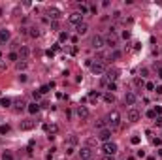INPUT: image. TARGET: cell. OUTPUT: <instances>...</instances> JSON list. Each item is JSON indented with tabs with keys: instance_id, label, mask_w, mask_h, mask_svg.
I'll return each instance as SVG.
<instances>
[{
	"instance_id": "cell-22",
	"label": "cell",
	"mask_w": 162,
	"mask_h": 160,
	"mask_svg": "<svg viewBox=\"0 0 162 160\" xmlns=\"http://www.w3.org/2000/svg\"><path fill=\"white\" fill-rule=\"evenodd\" d=\"M104 100L108 104H113V102H115V94H113V93H106L104 94Z\"/></svg>"
},
{
	"instance_id": "cell-50",
	"label": "cell",
	"mask_w": 162,
	"mask_h": 160,
	"mask_svg": "<svg viewBox=\"0 0 162 160\" xmlns=\"http://www.w3.org/2000/svg\"><path fill=\"white\" fill-rule=\"evenodd\" d=\"M94 143H96V141H94V139H87V147H90V145H94Z\"/></svg>"
},
{
	"instance_id": "cell-51",
	"label": "cell",
	"mask_w": 162,
	"mask_h": 160,
	"mask_svg": "<svg viewBox=\"0 0 162 160\" xmlns=\"http://www.w3.org/2000/svg\"><path fill=\"white\" fill-rule=\"evenodd\" d=\"M4 68H6V62H4L2 58H0V70H4Z\"/></svg>"
},
{
	"instance_id": "cell-48",
	"label": "cell",
	"mask_w": 162,
	"mask_h": 160,
	"mask_svg": "<svg viewBox=\"0 0 162 160\" xmlns=\"http://www.w3.org/2000/svg\"><path fill=\"white\" fill-rule=\"evenodd\" d=\"M102 160H115V157H109V154H104V158Z\"/></svg>"
},
{
	"instance_id": "cell-45",
	"label": "cell",
	"mask_w": 162,
	"mask_h": 160,
	"mask_svg": "<svg viewBox=\"0 0 162 160\" xmlns=\"http://www.w3.org/2000/svg\"><path fill=\"white\" fill-rule=\"evenodd\" d=\"M32 96H34V100H40V96H42V94H40V90H34V94H32Z\"/></svg>"
},
{
	"instance_id": "cell-29",
	"label": "cell",
	"mask_w": 162,
	"mask_h": 160,
	"mask_svg": "<svg viewBox=\"0 0 162 160\" xmlns=\"http://www.w3.org/2000/svg\"><path fill=\"white\" fill-rule=\"evenodd\" d=\"M8 61H13V62H17V61H19V55L13 51V53H10V55H8Z\"/></svg>"
},
{
	"instance_id": "cell-53",
	"label": "cell",
	"mask_w": 162,
	"mask_h": 160,
	"mask_svg": "<svg viewBox=\"0 0 162 160\" xmlns=\"http://www.w3.org/2000/svg\"><path fill=\"white\" fill-rule=\"evenodd\" d=\"M2 15H4V10H2V8H0V17H2Z\"/></svg>"
},
{
	"instance_id": "cell-23",
	"label": "cell",
	"mask_w": 162,
	"mask_h": 160,
	"mask_svg": "<svg viewBox=\"0 0 162 160\" xmlns=\"http://www.w3.org/2000/svg\"><path fill=\"white\" fill-rule=\"evenodd\" d=\"M68 40H70L68 32H60V34H58V43H64V42H68Z\"/></svg>"
},
{
	"instance_id": "cell-6",
	"label": "cell",
	"mask_w": 162,
	"mask_h": 160,
	"mask_svg": "<svg viewBox=\"0 0 162 160\" xmlns=\"http://www.w3.org/2000/svg\"><path fill=\"white\" fill-rule=\"evenodd\" d=\"M106 43H104V38H102L100 34H94L92 38H90V47L92 49H102Z\"/></svg>"
},
{
	"instance_id": "cell-12",
	"label": "cell",
	"mask_w": 162,
	"mask_h": 160,
	"mask_svg": "<svg viewBox=\"0 0 162 160\" xmlns=\"http://www.w3.org/2000/svg\"><path fill=\"white\" fill-rule=\"evenodd\" d=\"M136 102H138L136 93H126V94H124V104H126V106H134Z\"/></svg>"
},
{
	"instance_id": "cell-39",
	"label": "cell",
	"mask_w": 162,
	"mask_h": 160,
	"mask_svg": "<svg viewBox=\"0 0 162 160\" xmlns=\"http://www.w3.org/2000/svg\"><path fill=\"white\" fill-rule=\"evenodd\" d=\"M147 75H149V70L147 68H141V77H147Z\"/></svg>"
},
{
	"instance_id": "cell-27",
	"label": "cell",
	"mask_w": 162,
	"mask_h": 160,
	"mask_svg": "<svg viewBox=\"0 0 162 160\" xmlns=\"http://www.w3.org/2000/svg\"><path fill=\"white\" fill-rule=\"evenodd\" d=\"M68 145H77V138H76V136H74V134H70L68 136Z\"/></svg>"
},
{
	"instance_id": "cell-13",
	"label": "cell",
	"mask_w": 162,
	"mask_h": 160,
	"mask_svg": "<svg viewBox=\"0 0 162 160\" xmlns=\"http://www.w3.org/2000/svg\"><path fill=\"white\" fill-rule=\"evenodd\" d=\"M98 139H102V141H109L111 139V130L109 128H104V130H100V134H98Z\"/></svg>"
},
{
	"instance_id": "cell-17",
	"label": "cell",
	"mask_w": 162,
	"mask_h": 160,
	"mask_svg": "<svg viewBox=\"0 0 162 160\" xmlns=\"http://www.w3.org/2000/svg\"><path fill=\"white\" fill-rule=\"evenodd\" d=\"M76 30H77V34H79V36H85L87 32H89V25H87V23L83 21L81 25H77V26H76Z\"/></svg>"
},
{
	"instance_id": "cell-33",
	"label": "cell",
	"mask_w": 162,
	"mask_h": 160,
	"mask_svg": "<svg viewBox=\"0 0 162 160\" xmlns=\"http://www.w3.org/2000/svg\"><path fill=\"white\" fill-rule=\"evenodd\" d=\"M2 160H13V154H11V153H4L2 154Z\"/></svg>"
},
{
	"instance_id": "cell-41",
	"label": "cell",
	"mask_w": 162,
	"mask_h": 160,
	"mask_svg": "<svg viewBox=\"0 0 162 160\" xmlns=\"http://www.w3.org/2000/svg\"><path fill=\"white\" fill-rule=\"evenodd\" d=\"M155 125L159 126V128H162V117H156V121H155Z\"/></svg>"
},
{
	"instance_id": "cell-5",
	"label": "cell",
	"mask_w": 162,
	"mask_h": 160,
	"mask_svg": "<svg viewBox=\"0 0 162 160\" xmlns=\"http://www.w3.org/2000/svg\"><path fill=\"white\" fill-rule=\"evenodd\" d=\"M90 70H92V74L94 75H102V74H106V64L102 62V61H98V62H92V66H90Z\"/></svg>"
},
{
	"instance_id": "cell-42",
	"label": "cell",
	"mask_w": 162,
	"mask_h": 160,
	"mask_svg": "<svg viewBox=\"0 0 162 160\" xmlns=\"http://www.w3.org/2000/svg\"><path fill=\"white\" fill-rule=\"evenodd\" d=\"M121 57V51H113L111 53V58H119Z\"/></svg>"
},
{
	"instance_id": "cell-2",
	"label": "cell",
	"mask_w": 162,
	"mask_h": 160,
	"mask_svg": "<svg viewBox=\"0 0 162 160\" xmlns=\"http://www.w3.org/2000/svg\"><path fill=\"white\" fill-rule=\"evenodd\" d=\"M117 77H119V70H117V68H108V70H106V75H104L106 83H115Z\"/></svg>"
},
{
	"instance_id": "cell-11",
	"label": "cell",
	"mask_w": 162,
	"mask_h": 160,
	"mask_svg": "<svg viewBox=\"0 0 162 160\" xmlns=\"http://www.w3.org/2000/svg\"><path fill=\"white\" fill-rule=\"evenodd\" d=\"M126 119H128V122H136L138 119H140V111L138 109H128V113H126Z\"/></svg>"
},
{
	"instance_id": "cell-1",
	"label": "cell",
	"mask_w": 162,
	"mask_h": 160,
	"mask_svg": "<svg viewBox=\"0 0 162 160\" xmlns=\"http://www.w3.org/2000/svg\"><path fill=\"white\" fill-rule=\"evenodd\" d=\"M106 122H108L109 130H115V128H119V126H121V113L113 109L111 113H109L108 117H106Z\"/></svg>"
},
{
	"instance_id": "cell-35",
	"label": "cell",
	"mask_w": 162,
	"mask_h": 160,
	"mask_svg": "<svg viewBox=\"0 0 162 160\" xmlns=\"http://www.w3.org/2000/svg\"><path fill=\"white\" fill-rule=\"evenodd\" d=\"M151 141H153V145H156V147H159V145H162V139H160V138H153Z\"/></svg>"
},
{
	"instance_id": "cell-28",
	"label": "cell",
	"mask_w": 162,
	"mask_h": 160,
	"mask_svg": "<svg viewBox=\"0 0 162 160\" xmlns=\"http://www.w3.org/2000/svg\"><path fill=\"white\" fill-rule=\"evenodd\" d=\"M11 130V128H10V125H0V134H8V132H10Z\"/></svg>"
},
{
	"instance_id": "cell-31",
	"label": "cell",
	"mask_w": 162,
	"mask_h": 160,
	"mask_svg": "<svg viewBox=\"0 0 162 160\" xmlns=\"http://www.w3.org/2000/svg\"><path fill=\"white\" fill-rule=\"evenodd\" d=\"M140 141H141V139H140V136H132V138H130V143H132V145H138Z\"/></svg>"
},
{
	"instance_id": "cell-52",
	"label": "cell",
	"mask_w": 162,
	"mask_h": 160,
	"mask_svg": "<svg viewBox=\"0 0 162 160\" xmlns=\"http://www.w3.org/2000/svg\"><path fill=\"white\" fill-rule=\"evenodd\" d=\"M156 72H159V77L162 79V66H160V68H159V70H156Z\"/></svg>"
},
{
	"instance_id": "cell-43",
	"label": "cell",
	"mask_w": 162,
	"mask_h": 160,
	"mask_svg": "<svg viewBox=\"0 0 162 160\" xmlns=\"http://www.w3.org/2000/svg\"><path fill=\"white\" fill-rule=\"evenodd\" d=\"M155 93H156V94H162V85H156V87H155Z\"/></svg>"
},
{
	"instance_id": "cell-36",
	"label": "cell",
	"mask_w": 162,
	"mask_h": 160,
	"mask_svg": "<svg viewBox=\"0 0 162 160\" xmlns=\"http://www.w3.org/2000/svg\"><path fill=\"white\" fill-rule=\"evenodd\" d=\"M147 117H149V119H156V113H155V109H149V111H147Z\"/></svg>"
},
{
	"instance_id": "cell-9",
	"label": "cell",
	"mask_w": 162,
	"mask_h": 160,
	"mask_svg": "<svg viewBox=\"0 0 162 160\" xmlns=\"http://www.w3.org/2000/svg\"><path fill=\"white\" fill-rule=\"evenodd\" d=\"M19 61H26V58H29L30 57V49H29V47H26V45H21V47H19Z\"/></svg>"
},
{
	"instance_id": "cell-49",
	"label": "cell",
	"mask_w": 162,
	"mask_h": 160,
	"mask_svg": "<svg viewBox=\"0 0 162 160\" xmlns=\"http://www.w3.org/2000/svg\"><path fill=\"white\" fill-rule=\"evenodd\" d=\"M19 81L25 83V81H26V75H25V74H21V75H19Z\"/></svg>"
},
{
	"instance_id": "cell-47",
	"label": "cell",
	"mask_w": 162,
	"mask_h": 160,
	"mask_svg": "<svg viewBox=\"0 0 162 160\" xmlns=\"http://www.w3.org/2000/svg\"><path fill=\"white\" fill-rule=\"evenodd\" d=\"M136 85H138V87H140V85H145V83H143V79H140V77H138V79H136Z\"/></svg>"
},
{
	"instance_id": "cell-46",
	"label": "cell",
	"mask_w": 162,
	"mask_h": 160,
	"mask_svg": "<svg viewBox=\"0 0 162 160\" xmlns=\"http://www.w3.org/2000/svg\"><path fill=\"white\" fill-rule=\"evenodd\" d=\"M122 38L128 40V38H130V32H128V30H124V32H122Z\"/></svg>"
},
{
	"instance_id": "cell-44",
	"label": "cell",
	"mask_w": 162,
	"mask_h": 160,
	"mask_svg": "<svg viewBox=\"0 0 162 160\" xmlns=\"http://www.w3.org/2000/svg\"><path fill=\"white\" fill-rule=\"evenodd\" d=\"M113 19H115V21H119V19H121V11H115V13H113Z\"/></svg>"
},
{
	"instance_id": "cell-18",
	"label": "cell",
	"mask_w": 162,
	"mask_h": 160,
	"mask_svg": "<svg viewBox=\"0 0 162 160\" xmlns=\"http://www.w3.org/2000/svg\"><path fill=\"white\" fill-rule=\"evenodd\" d=\"M40 34H42V32H40V26H36V25H34V26H29V36H30V38H40Z\"/></svg>"
},
{
	"instance_id": "cell-4",
	"label": "cell",
	"mask_w": 162,
	"mask_h": 160,
	"mask_svg": "<svg viewBox=\"0 0 162 160\" xmlns=\"http://www.w3.org/2000/svg\"><path fill=\"white\" fill-rule=\"evenodd\" d=\"M104 43H106L108 47H111V49H115L117 43H119V38H117L115 32H108V36L104 38Z\"/></svg>"
},
{
	"instance_id": "cell-38",
	"label": "cell",
	"mask_w": 162,
	"mask_h": 160,
	"mask_svg": "<svg viewBox=\"0 0 162 160\" xmlns=\"http://www.w3.org/2000/svg\"><path fill=\"white\" fill-rule=\"evenodd\" d=\"M74 151H76V149H74L72 145H68V147H66V154H74Z\"/></svg>"
},
{
	"instance_id": "cell-30",
	"label": "cell",
	"mask_w": 162,
	"mask_h": 160,
	"mask_svg": "<svg viewBox=\"0 0 162 160\" xmlns=\"http://www.w3.org/2000/svg\"><path fill=\"white\" fill-rule=\"evenodd\" d=\"M51 87H53V83H51V85H43L42 89H40V94H45V93H49V89Z\"/></svg>"
},
{
	"instance_id": "cell-20",
	"label": "cell",
	"mask_w": 162,
	"mask_h": 160,
	"mask_svg": "<svg viewBox=\"0 0 162 160\" xmlns=\"http://www.w3.org/2000/svg\"><path fill=\"white\" fill-rule=\"evenodd\" d=\"M40 104H36V102H32V104H29V106H26V109H29V113H32V115H36L38 111H40Z\"/></svg>"
},
{
	"instance_id": "cell-24",
	"label": "cell",
	"mask_w": 162,
	"mask_h": 160,
	"mask_svg": "<svg viewBox=\"0 0 162 160\" xmlns=\"http://www.w3.org/2000/svg\"><path fill=\"white\" fill-rule=\"evenodd\" d=\"M106 125H108V122H106V119H100V121H96V122H94V126H96L98 130H104Z\"/></svg>"
},
{
	"instance_id": "cell-25",
	"label": "cell",
	"mask_w": 162,
	"mask_h": 160,
	"mask_svg": "<svg viewBox=\"0 0 162 160\" xmlns=\"http://www.w3.org/2000/svg\"><path fill=\"white\" fill-rule=\"evenodd\" d=\"M98 98H100V94H98V93H90V94H89V102H90V104H96Z\"/></svg>"
},
{
	"instance_id": "cell-8",
	"label": "cell",
	"mask_w": 162,
	"mask_h": 160,
	"mask_svg": "<svg viewBox=\"0 0 162 160\" xmlns=\"http://www.w3.org/2000/svg\"><path fill=\"white\" fill-rule=\"evenodd\" d=\"M68 21L72 23V25H81L83 23V15H81V11H76V13H72V15H68Z\"/></svg>"
},
{
	"instance_id": "cell-7",
	"label": "cell",
	"mask_w": 162,
	"mask_h": 160,
	"mask_svg": "<svg viewBox=\"0 0 162 160\" xmlns=\"http://www.w3.org/2000/svg\"><path fill=\"white\" fill-rule=\"evenodd\" d=\"M79 158L81 160H92V149L90 147H81V151H79Z\"/></svg>"
},
{
	"instance_id": "cell-34",
	"label": "cell",
	"mask_w": 162,
	"mask_h": 160,
	"mask_svg": "<svg viewBox=\"0 0 162 160\" xmlns=\"http://www.w3.org/2000/svg\"><path fill=\"white\" fill-rule=\"evenodd\" d=\"M155 83H151V81H149V83H145V89H147V90H155Z\"/></svg>"
},
{
	"instance_id": "cell-54",
	"label": "cell",
	"mask_w": 162,
	"mask_h": 160,
	"mask_svg": "<svg viewBox=\"0 0 162 160\" xmlns=\"http://www.w3.org/2000/svg\"><path fill=\"white\" fill-rule=\"evenodd\" d=\"M159 154H160V157H162V149H159Z\"/></svg>"
},
{
	"instance_id": "cell-26",
	"label": "cell",
	"mask_w": 162,
	"mask_h": 160,
	"mask_svg": "<svg viewBox=\"0 0 162 160\" xmlns=\"http://www.w3.org/2000/svg\"><path fill=\"white\" fill-rule=\"evenodd\" d=\"M0 106L2 107H10L11 106V98H0Z\"/></svg>"
},
{
	"instance_id": "cell-16",
	"label": "cell",
	"mask_w": 162,
	"mask_h": 160,
	"mask_svg": "<svg viewBox=\"0 0 162 160\" xmlns=\"http://www.w3.org/2000/svg\"><path fill=\"white\" fill-rule=\"evenodd\" d=\"M43 130H45L49 136H53V138H55V134L58 132V126L57 125H45V126H43Z\"/></svg>"
},
{
	"instance_id": "cell-19",
	"label": "cell",
	"mask_w": 162,
	"mask_h": 160,
	"mask_svg": "<svg viewBox=\"0 0 162 160\" xmlns=\"http://www.w3.org/2000/svg\"><path fill=\"white\" fill-rule=\"evenodd\" d=\"M34 125H36L34 121H23L21 122V130L23 132H29V130H32V128H34Z\"/></svg>"
},
{
	"instance_id": "cell-32",
	"label": "cell",
	"mask_w": 162,
	"mask_h": 160,
	"mask_svg": "<svg viewBox=\"0 0 162 160\" xmlns=\"http://www.w3.org/2000/svg\"><path fill=\"white\" fill-rule=\"evenodd\" d=\"M79 10H81V15H85L87 11H89V6H87V4H81V6H79Z\"/></svg>"
},
{
	"instance_id": "cell-14",
	"label": "cell",
	"mask_w": 162,
	"mask_h": 160,
	"mask_svg": "<svg viewBox=\"0 0 162 160\" xmlns=\"http://www.w3.org/2000/svg\"><path fill=\"white\" fill-rule=\"evenodd\" d=\"M77 117H79L81 121L89 119V109H87L85 106H77Z\"/></svg>"
},
{
	"instance_id": "cell-3",
	"label": "cell",
	"mask_w": 162,
	"mask_h": 160,
	"mask_svg": "<svg viewBox=\"0 0 162 160\" xmlns=\"http://www.w3.org/2000/svg\"><path fill=\"white\" fill-rule=\"evenodd\" d=\"M117 143H113V141H106L104 145H102V151H104V154H109V157H115L117 154Z\"/></svg>"
},
{
	"instance_id": "cell-40",
	"label": "cell",
	"mask_w": 162,
	"mask_h": 160,
	"mask_svg": "<svg viewBox=\"0 0 162 160\" xmlns=\"http://www.w3.org/2000/svg\"><path fill=\"white\" fill-rule=\"evenodd\" d=\"M106 87H108L109 90H115V89H117V85H115V83H108V85H106Z\"/></svg>"
},
{
	"instance_id": "cell-15",
	"label": "cell",
	"mask_w": 162,
	"mask_h": 160,
	"mask_svg": "<svg viewBox=\"0 0 162 160\" xmlns=\"http://www.w3.org/2000/svg\"><path fill=\"white\" fill-rule=\"evenodd\" d=\"M6 42H10V30L0 29V45H4Z\"/></svg>"
},
{
	"instance_id": "cell-21",
	"label": "cell",
	"mask_w": 162,
	"mask_h": 160,
	"mask_svg": "<svg viewBox=\"0 0 162 160\" xmlns=\"http://www.w3.org/2000/svg\"><path fill=\"white\" fill-rule=\"evenodd\" d=\"M26 66H29V62H26V61H17V62H15V68H17L19 72H21V70H26Z\"/></svg>"
},
{
	"instance_id": "cell-10",
	"label": "cell",
	"mask_w": 162,
	"mask_h": 160,
	"mask_svg": "<svg viewBox=\"0 0 162 160\" xmlns=\"http://www.w3.org/2000/svg\"><path fill=\"white\" fill-rule=\"evenodd\" d=\"M47 13H49V19H53V21H58V19L62 17V11L58 10V8H49Z\"/></svg>"
},
{
	"instance_id": "cell-37",
	"label": "cell",
	"mask_w": 162,
	"mask_h": 160,
	"mask_svg": "<svg viewBox=\"0 0 162 160\" xmlns=\"http://www.w3.org/2000/svg\"><path fill=\"white\" fill-rule=\"evenodd\" d=\"M25 106H29V104H25L23 100H17V109H23Z\"/></svg>"
}]
</instances>
